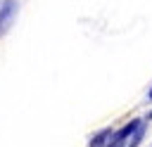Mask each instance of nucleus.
I'll use <instances>...</instances> for the list:
<instances>
[{"mask_svg":"<svg viewBox=\"0 0 152 147\" xmlns=\"http://www.w3.org/2000/svg\"><path fill=\"white\" fill-rule=\"evenodd\" d=\"M17 0H5L2 5H0V36L12 26V21H14V17H17Z\"/></svg>","mask_w":152,"mask_h":147,"instance_id":"nucleus-1","label":"nucleus"},{"mask_svg":"<svg viewBox=\"0 0 152 147\" xmlns=\"http://www.w3.org/2000/svg\"><path fill=\"white\" fill-rule=\"evenodd\" d=\"M142 135H145V121H140V123L133 128V133H131L128 140H126V147H138L140 140H142Z\"/></svg>","mask_w":152,"mask_h":147,"instance_id":"nucleus-2","label":"nucleus"},{"mask_svg":"<svg viewBox=\"0 0 152 147\" xmlns=\"http://www.w3.org/2000/svg\"><path fill=\"white\" fill-rule=\"evenodd\" d=\"M109 135H112V130H109V128L100 130L97 135H93V142H90V147H107V140H109Z\"/></svg>","mask_w":152,"mask_h":147,"instance_id":"nucleus-3","label":"nucleus"},{"mask_svg":"<svg viewBox=\"0 0 152 147\" xmlns=\"http://www.w3.org/2000/svg\"><path fill=\"white\" fill-rule=\"evenodd\" d=\"M150 102H152V88H150Z\"/></svg>","mask_w":152,"mask_h":147,"instance_id":"nucleus-4","label":"nucleus"}]
</instances>
